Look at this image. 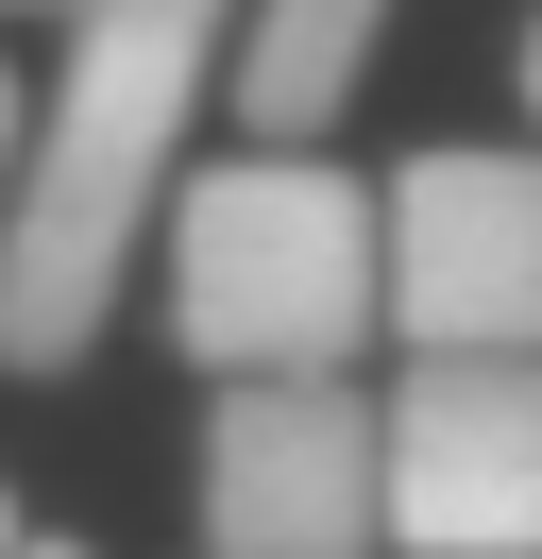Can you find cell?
<instances>
[{
  "instance_id": "9c48e42d",
  "label": "cell",
  "mask_w": 542,
  "mask_h": 559,
  "mask_svg": "<svg viewBox=\"0 0 542 559\" xmlns=\"http://www.w3.org/2000/svg\"><path fill=\"white\" fill-rule=\"evenodd\" d=\"M0 559H85V543H0Z\"/></svg>"
},
{
  "instance_id": "30bf717a",
  "label": "cell",
  "mask_w": 542,
  "mask_h": 559,
  "mask_svg": "<svg viewBox=\"0 0 542 559\" xmlns=\"http://www.w3.org/2000/svg\"><path fill=\"white\" fill-rule=\"evenodd\" d=\"M0 543H17V491H0Z\"/></svg>"
},
{
  "instance_id": "3957f363",
  "label": "cell",
  "mask_w": 542,
  "mask_h": 559,
  "mask_svg": "<svg viewBox=\"0 0 542 559\" xmlns=\"http://www.w3.org/2000/svg\"><path fill=\"white\" fill-rule=\"evenodd\" d=\"M390 543V407L356 373L203 390V559H373Z\"/></svg>"
},
{
  "instance_id": "ba28073f",
  "label": "cell",
  "mask_w": 542,
  "mask_h": 559,
  "mask_svg": "<svg viewBox=\"0 0 542 559\" xmlns=\"http://www.w3.org/2000/svg\"><path fill=\"white\" fill-rule=\"evenodd\" d=\"M526 136H542V17H526Z\"/></svg>"
},
{
  "instance_id": "7a4b0ae2",
  "label": "cell",
  "mask_w": 542,
  "mask_h": 559,
  "mask_svg": "<svg viewBox=\"0 0 542 559\" xmlns=\"http://www.w3.org/2000/svg\"><path fill=\"white\" fill-rule=\"evenodd\" d=\"M169 356L221 373H356L390 322V204L322 136H237L169 187Z\"/></svg>"
},
{
  "instance_id": "5b68a950",
  "label": "cell",
  "mask_w": 542,
  "mask_h": 559,
  "mask_svg": "<svg viewBox=\"0 0 542 559\" xmlns=\"http://www.w3.org/2000/svg\"><path fill=\"white\" fill-rule=\"evenodd\" d=\"M390 559H542V356L390 373Z\"/></svg>"
},
{
  "instance_id": "8992f818",
  "label": "cell",
  "mask_w": 542,
  "mask_h": 559,
  "mask_svg": "<svg viewBox=\"0 0 542 559\" xmlns=\"http://www.w3.org/2000/svg\"><path fill=\"white\" fill-rule=\"evenodd\" d=\"M373 51H390V0H255L237 17V119L255 136H339Z\"/></svg>"
},
{
  "instance_id": "8fae6325",
  "label": "cell",
  "mask_w": 542,
  "mask_h": 559,
  "mask_svg": "<svg viewBox=\"0 0 542 559\" xmlns=\"http://www.w3.org/2000/svg\"><path fill=\"white\" fill-rule=\"evenodd\" d=\"M0 17H17V0H0Z\"/></svg>"
},
{
  "instance_id": "6da1fadb",
  "label": "cell",
  "mask_w": 542,
  "mask_h": 559,
  "mask_svg": "<svg viewBox=\"0 0 542 559\" xmlns=\"http://www.w3.org/2000/svg\"><path fill=\"white\" fill-rule=\"evenodd\" d=\"M255 0H68V69L34 85L17 187H0V373H68L119 322L136 238L187 187L203 103L237 85Z\"/></svg>"
},
{
  "instance_id": "277c9868",
  "label": "cell",
  "mask_w": 542,
  "mask_h": 559,
  "mask_svg": "<svg viewBox=\"0 0 542 559\" xmlns=\"http://www.w3.org/2000/svg\"><path fill=\"white\" fill-rule=\"evenodd\" d=\"M373 204L406 356H542V136H440Z\"/></svg>"
},
{
  "instance_id": "52a82bcc",
  "label": "cell",
  "mask_w": 542,
  "mask_h": 559,
  "mask_svg": "<svg viewBox=\"0 0 542 559\" xmlns=\"http://www.w3.org/2000/svg\"><path fill=\"white\" fill-rule=\"evenodd\" d=\"M17 136H34V85L0 69V187H17Z\"/></svg>"
}]
</instances>
